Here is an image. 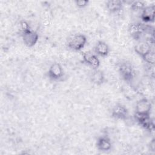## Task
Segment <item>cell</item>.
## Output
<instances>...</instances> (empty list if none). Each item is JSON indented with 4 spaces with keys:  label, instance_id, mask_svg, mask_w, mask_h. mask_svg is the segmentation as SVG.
Masks as SVG:
<instances>
[{
    "label": "cell",
    "instance_id": "6da1fadb",
    "mask_svg": "<svg viewBox=\"0 0 155 155\" xmlns=\"http://www.w3.org/2000/svg\"><path fill=\"white\" fill-rule=\"evenodd\" d=\"M117 70L121 78L131 85L136 78V71L132 64L128 61H121L117 65Z\"/></svg>",
    "mask_w": 155,
    "mask_h": 155
},
{
    "label": "cell",
    "instance_id": "7a4b0ae2",
    "mask_svg": "<svg viewBox=\"0 0 155 155\" xmlns=\"http://www.w3.org/2000/svg\"><path fill=\"white\" fill-rule=\"evenodd\" d=\"M151 26L140 22H133L130 23L128 27V31L131 37L134 40L139 41L145 35L150 31Z\"/></svg>",
    "mask_w": 155,
    "mask_h": 155
},
{
    "label": "cell",
    "instance_id": "3957f363",
    "mask_svg": "<svg viewBox=\"0 0 155 155\" xmlns=\"http://www.w3.org/2000/svg\"><path fill=\"white\" fill-rule=\"evenodd\" d=\"M87 42V36L81 33L74 34L67 41V47L74 51H81L86 45Z\"/></svg>",
    "mask_w": 155,
    "mask_h": 155
},
{
    "label": "cell",
    "instance_id": "277c9868",
    "mask_svg": "<svg viewBox=\"0 0 155 155\" xmlns=\"http://www.w3.org/2000/svg\"><path fill=\"white\" fill-rule=\"evenodd\" d=\"M151 109L152 105L150 101L145 97L141 98L136 103L134 114L150 116Z\"/></svg>",
    "mask_w": 155,
    "mask_h": 155
},
{
    "label": "cell",
    "instance_id": "5b68a950",
    "mask_svg": "<svg viewBox=\"0 0 155 155\" xmlns=\"http://www.w3.org/2000/svg\"><path fill=\"white\" fill-rule=\"evenodd\" d=\"M64 76V71L62 66L58 62L53 63L47 71V76L49 79L53 81L62 80Z\"/></svg>",
    "mask_w": 155,
    "mask_h": 155
},
{
    "label": "cell",
    "instance_id": "8992f818",
    "mask_svg": "<svg viewBox=\"0 0 155 155\" xmlns=\"http://www.w3.org/2000/svg\"><path fill=\"white\" fill-rule=\"evenodd\" d=\"M111 116L115 119L125 120L129 117V111L124 105L117 103L112 108Z\"/></svg>",
    "mask_w": 155,
    "mask_h": 155
},
{
    "label": "cell",
    "instance_id": "52a82bcc",
    "mask_svg": "<svg viewBox=\"0 0 155 155\" xmlns=\"http://www.w3.org/2000/svg\"><path fill=\"white\" fill-rule=\"evenodd\" d=\"M82 62L93 68L97 69L100 67V60L97 56L90 51H87L82 54Z\"/></svg>",
    "mask_w": 155,
    "mask_h": 155
},
{
    "label": "cell",
    "instance_id": "ba28073f",
    "mask_svg": "<svg viewBox=\"0 0 155 155\" xmlns=\"http://www.w3.org/2000/svg\"><path fill=\"white\" fill-rule=\"evenodd\" d=\"M154 12H155V5L152 4L150 5H146L145 7L141 11L140 19L142 23L145 24H149L153 23L154 21Z\"/></svg>",
    "mask_w": 155,
    "mask_h": 155
},
{
    "label": "cell",
    "instance_id": "9c48e42d",
    "mask_svg": "<svg viewBox=\"0 0 155 155\" xmlns=\"http://www.w3.org/2000/svg\"><path fill=\"white\" fill-rule=\"evenodd\" d=\"M22 38L25 45L28 47L35 46L39 40V35L32 29L22 33Z\"/></svg>",
    "mask_w": 155,
    "mask_h": 155
},
{
    "label": "cell",
    "instance_id": "30bf717a",
    "mask_svg": "<svg viewBox=\"0 0 155 155\" xmlns=\"http://www.w3.org/2000/svg\"><path fill=\"white\" fill-rule=\"evenodd\" d=\"M134 116L136 121L142 128L149 132L154 131L155 125L154 121L151 118L150 116H140L134 114Z\"/></svg>",
    "mask_w": 155,
    "mask_h": 155
},
{
    "label": "cell",
    "instance_id": "8fae6325",
    "mask_svg": "<svg viewBox=\"0 0 155 155\" xmlns=\"http://www.w3.org/2000/svg\"><path fill=\"white\" fill-rule=\"evenodd\" d=\"M113 146L111 138L107 135H102L97 139L96 147L97 149L102 152H107L111 150Z\"/></svg>",
    "mask_w": 155,
    "mask_h": 155
},
{
    "label": "cell",
    "instance_id": "7c38bea8",
    "mask_svg": "<svg viewBox=\"0 0 155 155\" xmlns=\"http://www.w3.org/2000/svg\"><path fill=\"white\" fill-rule=\"evenodd\" d=\"M137 44L134 47V51L139 56L142 57L147 52L153 50V45L145 40H140L137 41Z\"/></svg>",
    "mask_w": 155,
    "mask_h": 155
},
{
    "label": "cell",
    "instance_id": "4fadbf2b",
    "mask_svg": "<svg viewBox=\"0 0 155 155\" xmlns=\"http://www.w3.org/2000/svg\"><path fill=\"white\" fill-rule=\"evenodd\" d=\"M91 82L96 85H102L105 82V76L104 71L99 68L93 70L90 74Z\"/></svg>",
    "mask_w": 155,
    "mask_h": 155
},
{
    "label": "cell",
    "instance_id": "5bb4252c",
    "mask_svg": "<svg viewBox=\"0 0 155 155\" xmlns=\"http://www.w3.org/2000/svg\"><path fill=\"white\" fill-rule=\"evenodd\" d=\"M125 2L121 0H109L105 3L106 8L110 13H117L122 10Z\"/></svg>",
    "mask_w": 155,
    "mask_h": 155
},
{
    "label": "cell",
    "instance_id": "9a60e30c",
    "mask_svg": "<svg viewBox=\"0 0 155 155\" xmlns=\"http://www.w3.org/2000/svg\"><path fill=\"white\" fill-rule=\"evenodd\" d=\"M94 51L97 56L105 58L109 54L110 48L105 42L103 41H99L96 42L94 47Z\"/></svg>",
    "mask_w": 155,
    "mask_h": 155
},
{
    "label": "cell",
    "instance_id": "2e32d148",
    "mask_svg": "<svg viewBox=\"0 0 155 155\" xmlns=\"http://www.w3.org/2000/svg\"><path fill=\"white\" fill-rule=\"evenodd\" d=\"M142 59L148 65H153L155 64V52L154 50H151L146 54H145L143 56L141 57Z\"/></svg>",
    "mask_w": 155,
    "mask_h": 155
},
{
    "label": "cell",
    "instance_id": "e0dca14e",
    "mask_svg": "<svg viewBox=\"0 0 155 155\" xmlns=\"http://www.w3.org/2000/svg\"><path fill=\"white\" fill-rule=\"evenodd\" d=\"M145 6V2L142 1H133L130 2V9L134 12L142 11Z\"/></svg>",
    "mask_w": 155,
    "mask_h": 155
},
{
    "label": "cell",
    "instance_id": "ac0fdd59",
    "mask_svg": "<svg viewBox=\"0 0 155 155\" xmlns=\"http://www.w3.org/2000/svg\"><path fill=\"white\" fill-rule=\"evenodd\" d=\"M88 0H76L74 1L76 6L79 8H84L89 5Z\"/></svg>",
    "mask_w": 155,
    "mask_h": 155
},
{
    "label": "cell",
    "instance_id": "d6986e66",
    "mask_svg": "<svg viewBox=\"0 0 155 155\" xmlns=\"http://www.w3.org/2000/svg\"><path fill=\"white\" fill-rule=\"evenodd\" d=\"M19 25H20V27H21L22 33L28 31L31 29L30 26V24L26 21H24V20L21 21Z\"/></svg>",
    "mask_w": 155,
    "mask_h": 155
},
{
    "label": "cell",
    "instance_id": "ffe728a7",
    "mask_svg": "<svg viewBox=\"0 0 155 155\" xmlns=\"http://www.w3.org/2000/svg\"><path fill=\"white\" fill-rule=\"evenodd\" d=\"M149 147H150V149L151 151H154V149H155V139H154V138H153L151 139V140L150 141Z\"/></svg>",
    "mask_w": 155,
    "mask_h": 155
}]
</instances>
